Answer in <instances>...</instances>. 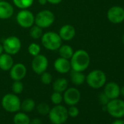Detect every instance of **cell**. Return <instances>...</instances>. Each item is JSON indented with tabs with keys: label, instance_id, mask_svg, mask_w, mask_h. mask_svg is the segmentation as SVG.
I'll return each instance as SVG.
<instances>
[{
	"label": "cell",
	"instance_id": "6da1fadb",
	"mask_svg": "<svg viewBox=\"0 0 124 124\" xmlns=\"http://www.w3.org/2000/svg\"><path fill=\"white\" fill-rule=\"evenodd\" d=\"M90 61V55L86 50L83 49L78 50L74 52L70 58L71 69L74 71L84 72L89 67Z\"/></svg>",
	"mask_w": 124,
	"mask_h": 124
},
{
	"label": "cell",
	"instance_id": "7a4b0ae2",
	"mask_svg": "<svg viewBox=\"0 0 124 124\" xmlns=\"http://www.w3.org/2000/svg\"><path fill=\"white\" fill-rule=\"evenodd\" d=\"M41 39L42 46L50 51L58 50L62 45V39L58 33L54 31H47L43 33Z\"/></svg>",
	"mask_w": 124,
	"mask_h": 124
},
{
	"label": "cell",
	"instance_id": "3957f363",
	"mask_svg": "<svg viewBox=\"0 0 124 124\" xmlns=\"http://www.w3.org/2000/svg\"><path fill=\"white\" fill-rule=\"evenodd\" d=\"M107 80L105 73L100 70H94L90 72L85 76V81L87 84L93 89H99L102 88Z\"/></svg>",
	"mask_w": 124,
	"mask_h": 124
},
{
	"label": "cell",
	"instance_id": "277c9868",
	"mask_svg": "<svg viewBox=\"0 0 124 124\" xmlns=\"http://www.w3.org/2000/svg\"><path fill=\"white\" fill-rule=\"evenodd\" d=\"M48 117L53 124H64L69 117L67 109L61 104L55 105L50 109Z\"/></svg>",
	"mask_w": 124,
	"mask_h": 124
},
{
	"label": "cell",
	"instance_id": "5b68a950",
	"mask_svg": "<svg viewBox=\"0 0 124 124\" xmlns=\"http://www.w3.org/2000/svg\"><path fill=\"white\" fill-rule=\"evenodd\" d=\"M2 106L8 112H17L21 109V101L15 93H7L2 99Z\"/></svg>",
	"mask_w": 124,
	"mask_h": 124
},
{
	"label": "cell",
	"instance_id": "8992f818",
	"mask_svg": "<svg viewBox=\"0 0 124 124\" xmlns=\"http://www.w3.org/2000/svg\"><path fill=\"white\" fill-rule=\"evenodd\" d=\"M55 21V15L49 10H43L37 13L34 18V24L42 29L51 26Z\"/></svg>",
	"mask_w": 124,
	"mask_h": 124
},
{
	"label": "cell",
	"instance_id": "52a82bcc",
	"mask_svg": "<svg viewBox=\"0 0 124 124\" xmlns=\"http://www.w3.org/2000/svg\"><path fill=\"white\" fill-rule=\"evenodd\" d=\"M4 52L11 55H16L21 48V39L16 36H9L6 37L2 42Z\"/></svg>",
	"mask_w": 124,
	"mask_h": 124
},
{
	"label": "cell",
	"instance_id": "ba28073f",
	"mask_svg": "<svg viewBox=\"0 0 124 124\" xmlns=\"http://www.w3.org/2000/svg\"><path fill=\"white\" fill-rule=\"evenodd\" d=\"M107 112L113 117L121 118L124 117V101L118 98L111 99L106 105Z\"/></svg>",
	"mask_w": 124,
	"mask_h": 124
},
{
	"label": "cell",
	"instance_id": "9c48e42d",
	"mask_svg": "<svg viewBox=\"0 0 124 124\" xmlns=\"http://www.w3.org/2000/svg\"><path fill=\"white\" fill-rule=\"evenodd\" d=\"M35 16L32 12L28 9L21 10L16 16V21L18 24L24 29H29L34 25Z\"/></svg>",
	"mask_w": 124,
	"mask_h": 124
},
{
	"label": "cell",
	"instance_id": "30bf717a",
	"mask_svg": "<svg viewBox=\"0 0 124 124\" xmlns=\"http://www.w3.org/2000/svg\"><path fill=\"white\" fill-rule=\"evenodd\" d=\"M48 64L47 58L42 54H39L36 56H34V58L31 61V69L34 73L40 75L42 73L47 71Z\"/></svg>",
	"mask_w": 124,
	"mask_h": 124
},
{
	"label": "cell",
	"instance_id": "8fae6325",
	"mask_svg": "<svg viewBox=\"0 0 124 124\" xmlns=\"http://www.w3.org/2000/svg\"><path fill=\"white\" fill-rule=\"evenodd\" d=\"M81 98L80 92L76 88H67L63 94V101L69 106L76 105Z\"/></svg>",
	"mask_w": 124,
	"mask_h": 124
},
{
	"label": "cell",
	"instance_id": "7c38bea8",
	"mask_svg": "<svg viewBox=\"0 0 124 124\" xmlns=\"http://www.w3.org/2000/svg\"><path fill=\"white\" fill-rule=\"evenodd\" d=\"M107 19L114 24H118L124 21V9L120 6L111 7L107 13Z\"/></svg>",
	"mask_w": 124,
	"mask_h": 124
},
{
	"label": "cell",
	"instance_id": "4fadbf2b",
	"mask_svg": "<svg viewBox=\"0 0 124 124\" xmlns=\"http://www.w3.org/2000/svg\"><path fill=\"white\" fill-rule=\"evenodd\" d=\"M10 71V77L12 80H22L26 75L27 69L26 67L22 63L14 64Z\"/></svg>",
	"mask_w": 124,
	"mask_h": 124
},
{
	"label": "cell",
	"instance_id": "5bb4252c",
	"mask_svg": "<svg viewBox=\"0 0 124 124\" xmlns=\"http://www.w3.org/2000/svg\"><path fill=\"white\" fill-rule=\"evenodd\" d=\"M53 67L57 72L62 75L67 74L72 70L70 60L61 57H58L55 60Z\"/></svg>",
	"mask_w": 124,
	"mask_h": 124
},
{
	"label": "cell",
	"instance_id": "9a60e30c",
	"mask_svg": "<svg viewBox=\"0 0 124 124\" xmlns=\"http://www.w3.org/2000/svg\"><path fill=\"white\" fill-rule=\"evenodd\" d=\"M58 34L62 41H70L75 37L76 30L72 25L65 24L60 28Z\"/></svg>",
	"mask_w": 124,
	"mask_h": 124
},
{
	"label": "cell",
	"instance_id": "2e32d148",
	"mask_svg": "<svg viewBox=\"0 0 124 124\" xmlns=\"http://www.w3.org/2000/svg\"><path fill=\"white\" fill-rule=\"evenodd\" d=\"M104 93L110 100L115 99L119 97L120 94V88L116 83L109 82L105 85Z\"/></svg>",
	"mask_w": 124,
	"mask_h": 124
},
{
	"label": "cell",
	"instance_id": "e0dca14e",
	"mask_svg": "<svg viewBox=\"0 0 124 124\" xmlns=\"http://www.w3.org/2000/svg\"><path fill=\"white\" fill-rule=\"evenodd\" d=\"M14 13L13 5L6 1H0V19L7 20L10 18Z\"/></svg>",
	"mask_w": 124,
	"mask_h": 124
},
{
	"label": "cell",
	"instance_id": "ac0fdd59",
	"mask_svg": "<svg viewBox=\"0 0 124 124\" xmlns=\"http://www.w3.org/2000/svg\"><path fill=\"white\" fill-rule=\"evenodd\" d=\"M14 64L13 55L3 53L0 55V70L2 71H9Z\"/></svg>",
	"mask_w": 124,
	"mask_h": 124
},
{
	"label": "cell",
	"instance_id": "d6986e66",
	"mask_svg": "<svg viewBox=\"0 0 124 124\" xmlns=\"http://www.w3.org/2000/svg\"><path fill=\"white\" fill-rule=\"evenodd\" d=\"M68 80L64 78H59L53 83V89L54 91L64 93L68 88Z\"/></svg>",
	"mask_w": 124,
	"mask_h": 124
},
{
	"label": "cell",
	"instance_id": "ffe728a7",
	"mask_svg": "<svg viewBox=\"0 0 124 124\" xmlns=\"http://www.w3.org/2000/svg\"><path fill=\"white\" fill-rule=\"evenodd\" d=\"M70 77L72 83L75 85H81L85 81V75L83 73V72L72 70Z\"/></svg>",
	"mask_w": 124,
	"mask_h": 124
},
{
	"label": "cell",
	"instance_id": "44dd1931",
	"mask_svg": "<svg viewBox=\"0 0 124 124\" xmlns=\"http://www.w3.org/2000/svg\"><path fill=\"white\" fill-rule=\"evenodd\" d=\"M58 50L60 57L64 58H67L69 60H70V58H72V56L75 52L73 50V48L72 47V46H70L69 45H61Z\"/></svg>",
	"mask_w": 124,
	"mask_h": 124
},
{
	"label": "cell",
	"instance_id": "7402d4cb",
	"mask_svg": "<svg viewBox=\"0 0 124 124\" xmlns=\"http://www.w3.org/2000/svg\"><path fill=\"white\" fill-rule=\"evenodd\" d=\"M30 118L25 112H17L13 117L14 124H30Z\"/></svg>",
	"mask_w": 124,
	"mask_h": 124
},
{
	"label": "cell",
	"instance_id": "603a6c76",
	"mask_svg": "<svg viewBox=\"0 0 124 124\" xmlns=\"http://www.w3.org/2000/svg\"><path fill=\"white\" fill-rule=\"evenodd\" d=\"M36 107V103L34 99L28 98L23 100L21 104V109L24 112H30Z\"/></svg>",
	"mask_w": 124,
	"mask_h": 124
},
{
	"label": "cell",
	"instance_id": "cb8c5ba5",
	"mask_svg": "<svg viewBox=\"0 0 124 124\" xmlns=\"http://www.w3.org/2000/svg\"><path fill=\"white\" fill-rule=\"evenodd\" d=\"M29 34L30 37L34 39H40L43 34V29L41 27L37 26V25H33L31 28H29Z\"/></svg>",
	"mask_w": 124,
	"mask_h": 124
},
{
	"label": "cell",
	"instance_id": "d4e9b609",
	"mask_svg": "<svg viewBox=\"0 0 124 124\" xmlns=\"http://www.w3.org/2000/svg\"><path fill=\"white\" fill-rule=\"evenodd\" d=\"M16 7L21 10L29 8L34 3V0H13Z\"/></svg>",
	"mask_w": 124,
	"mask_h": 124
},
{
	"label": "cell",
	"instance_id": "484cf974",
	"mask_svg": "<svg viewBox=\"0 0 124 124\" xmlns=\"http://www.w3.org/2000/svg\"><path fill=\"white\" fill-rule=\"evenodd\" d=\"M28 52L32 56H36L40 54L41 47L39 44L36 42H32L28 46Z\"/></svg>",
	"mask_w": 124,
	"mask_h": 124
},
{
	"label": "cell",
	"instance_id": "4316f807",
	"mask_svg": "<svg viewBox=\"0 0 124 124\" xmlns=\"http://www.w3.org/2000/svg\"><path fill=\"white\" fill-rule=\"evenodd\" d=\"M12 91L13 93L18 95L21 94L24 89V85L23 83L21 82V80H15L13 83L12 84Z\"/></svg>",
	"mask_w": 124,
	"mask_h": 124
},
{
	"label": "cell",
	"instance_id": "83f0119b",
	"mask_svg": "<svg viewBox=\"0 0 124 124\" xmlns=\"http://www.w3.org/2000/svg\"><path fill=\"white\" fill-rule=\"evenodd\" d=\"M36 108H37L38 113L42 115H44V116L48 115L50 109L49 105L47 104H46L45 102H41V103L38 104L37 105Z\"/></svg>",
	"mask_w": 124,
	"mask_h": 124
},
{
	"label": "cell",
	"instance_id": "f1b7e54d",
	"mask_svg": "<svg viewBox=\"0 0 124 124\" xmlns=\"http://www.w3.org/2000/svg\"><path fill=\"white\" fill-rule=\"evenodd\" d=\"M50 101L55 105L61 104V103L63 101V95L61 93L54 91L50 96Z\"/></svg>",
	"mask_w": 124,
	"mask_h": 124
},
{
	"label": "cell",
	"instance_id": "f546056e",
	"mask_svg": "<svg viewBox=\"0 0 124 124\" xmlns=\"http://www.w3.org/2000/svg\"><path fill=\"white\" fill-rule=\"evenodd\" d=\"M40 81L44 85H50L53 82V76L50 72L45 71L40 75Z\"/></svg>",
	"mask_w": 124,
	"mask_h": 124
},
{
	"label": "cell",
	"instance_id": "4dcf8cb0",
	"mask_svg": "<svg viewBox=\"0 0 124 124\" xmlns=\"http://www.w3.org/2000/svg\"><path fill=\"white\" fill-rule=\"evenodd\" d=\"M67 112H68V115L69 117H76L78 116L79 115V109L78 108L75 106V105H73V106H70L69 109H67Z\"/></svg>",
	"mask_w": 124,
	"mask_h": 124
},
{
	"label": "cell",
	"instance_id": "1f68e13d",
	"mask_svg": "<svg viewBox=\"0 0 124 124\" xmlns=\"http://www.w3.org/2000/svg\"><path fill=\"white\" fill-rule=\"evenodd\" d=\"M110 99L107 97V96L104 93H101L99 95V101L103 105H107V104L109 102Z\"/></svg>",
	"mask_w": 124,
	"mask_h": 124
},
{
	"label": "cell",
	"instance_id": "d6a6232c",
	"mask_svg": "<svg viewBox=\"0 0 124 124\" xmlns=\"http://www.w3.org/2000/svg\"><path fill=\"white\" fill-rule=\"evenodd\" d=\"M47 3H50L51 5H58L60 4L63 0H47Z\"/></svg>",
	"mask_w": 124,
	"mask_h": 124
},
{
	"label": "cell",
	"instance_id": "836d02e7",
	"mask_svg": "<svg viewBox=\"0 0 124 124\" xmlns=\"http://www.w3.org/2000/svg\"><path fill=\"white\" fill-rule=\"evenodd\" d=\"M30 124H42V121L39 118H34L30 121Z\"/></svg>",
	"mask_w": 124,
	"mask_h": 124
},
{
	"label": "cell",
	"instance_id": "e575fe53",
	"mask_svg": "<svg viewBox=\"0 0 124 124\" xmlns=\"http://www.w3.org/2000/svg\"><path fill=\"white\" fill-rule=\"evenodd\" d=\"M111 124H124V120L120 118H117V120H114Z\"/></svg>",
	"mask_w": 124,
	"mask_h": 124
},
{
	"label": "cell",
	"instance_id": "d590c367",
	"mask_svg": "<svg viewBox=\"0 0 124 124\" xmlns=\"http://www.w3.org/2000/svg\"><path fill=\"white\" fill-rule=\"evenodd\" d=\"M38 2L40 5H45L47 3V0H38Z\"/></svg>",
	"mask_w": 124,
	"mask_h": 124
},
{
	"label": "cell",
	"instance_id": "8d00e7d4",
	"mask_svg": "<svg viewBox=\"0 0 124 124\" xmlns=\"http://www.w3.org/2000/svg\"><path fill=\"white\" fill-rule=\"evenodd\" d=\"M4 53V48H3V45L2 44L0 43V55H1L2 53Z\"/></svg>",
	"mask_w": 124,
	"mask_h": 124
},
{
	"label": "cell",
	"instance_id": "74e56055",
	"mask_svg": "<svg viewBox=\"0 0 124 124\" xmlns=\"http://www.w3.org/2000/svg\"><path fill=\"white\" fill-rule=\"evenodd\" d=\"M120 93L124 96V86H123V87L120 88Z\"/></svg>",
	"mask_w": 124,
	"mask_h": 124
},
{
	"label": "cell",
	"instance_id": "f35d334b",
	"mask_svg": "<svg viewBox=\"0 0 124 124\" xmlns=\"http://www.w3.org/2000/svg\"><path fill=\"white\" fill-rule=\"evenodd\" d=\"M122 42H123V43L124 45V34L123 35V37H122Z\"/></svg>",
	"mask_w": 124,
	"mask_h": 124
},
{
	"label": "cell",
	"instance_id": "ab89813d",
	"mask_svg": "<svg viewBox=\"0 0 124 124\" xmlns=\"http://www.w3.org/2000/svg\"><path fill=\"white\" fill-rule=\"evenodd\" d=\"M0 1H2V0H0Z\"/></svg>",
	"mask_w": 124,
	"mask_h": 124
},
{
	"label": "cell",
	"instance_id": "60d3db41",
	"mask_svg": "<svg viewBox=\"0 0 124 124\" xmlns=\"http://www.w3.org/2000/svg\"><path fill=\"white\" fill-rule=\"evenodd\" d=\"M123 22H124V21H123Z\"/></svg>",
	"mask_w": 124,
	"mask_h": 124
},
{
	"label": "cell",
	"instance_id": "b9f144b4",
	"mask_svg": "<svg viewBox=\"0 0 124 124\" xmlns=\"http://www.w3.org/2000/svg\"><path fill=\"white\" fill-rule=\"evenodd\" d=\"M123 9H124V8H123Z\"/></svg>",
	"mask_w": 124,
	"mask_h": 124
}]
</instances>
